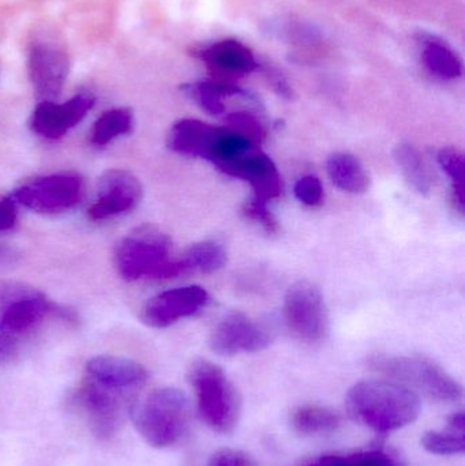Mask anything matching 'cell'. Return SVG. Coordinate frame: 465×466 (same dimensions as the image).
<instances>
[{
  "label": "cell",
  "mask_w": 465,
  "mask_h": 466,
  "mask_svg": "<svg viewBox=\"0 0 465 466\" xmlns=\"http://www.w3.org/2000/svg\"><path fill=\"white\" fill-rule=\"evenodd\" d=\"M85 371L87 380L104 388L130 394L142 388L149 378L147 369L138 361L114 355H101L90 359Z\"/></svg>",
  "instance_id": "16"
},
{
  "label": "cell",
  "mask_w": 465,
  "mask_h": 466,
  "mask_svg": "<svg viewBox=\"0 0 465 466\" xmlns=\"http://www.w3.org/2000/svg\"><path fill=\"white\" fill-rule=\"evenodd\" d=\"M440 167L452 182V201L460 215L465 207V161L463 153L455 147H445L437 156Z\"/></svg>",
  "instance_id": "27"
},
{
  "label": "cell",
  "mask_w": 465,
  "mask_h": 466,
  "mask_svg": "<svg viewBox=\"0 0 465 466\" xmlns=\"http://www.w3.org/2000/svg\"><path fill=\"white\" fill-rule=\"evenodd\" d=\"M41 290L18 279H0V312L25 299L41 295Z\"/></svg>",
  "instance_id": "30"
},
{
  "label": "cell",
  "mask_w": 465,
  "mask_h": 466,
  "mask_svg": "<svg viewBox=\"0 0 465 466\" xmlns=\"http://www.w3.org/2000/svg\"><path fill=\"white\" fill-rule=\"evenodd\" d=\"M347 408L358 423L387 434L417 420L420 400L415 391L399 382L362 380L347 393Z\"/></svg>",
  "instance_id": "1"
},
{
  "label": "cell",
  "mask_w": 465,
  "mask_h": 466,
  "mask_svg": "<svg viewBox=\"0 0 465 466\" xmlns=\"http://www.w3.org/2000/svg\"><path fill=\"white\" fill-rule=\"evenodd\" d=\"M209 344L220 356L254 353L269 347L270 334L243 312H231L213 329Z\"/></svg>",
  "instance_id": "12"
},
{
  "label": "cell",
  "mask_w": 465,
  "mask_h": 466,
  "mask_svg": "<svg viewBox=\"0 0 465 466\" xmlns=\"http://www.w3.org/2000/svg\"><path fill=\"white\" fill-rule=\"evenodd\" d=\"M243 213L248 220L258 224L265 232L276 233L278 231V223L273 213L268 209V204L257 198H250L243 207Z\"/></svg>",
  "instance_id": "32"
},
{
  "label": "cell",
  "mask_w": 465,
  "mask_h": 466,
  "mask_svg": "<svg viewBox=\"0 0 465 466\" xmlns=\"http://www.w3.org/2000/svg\"><path fill=\"white\" fill-rule=\"evenodd\" d=\"M308 466H404L398 457L382 451H360L349 456H324Z\"/></svg>",
  "instance_id": "28"
},
{
  "label": "cell",
  "mask_w": 465,
  "mask_h": 466,
  "mask_svg": "<svg viewBox=\"0 0 465 466\" xmlns=\"http://www.w3.org/2000/svg\"><path fill=\"white\" fill-rule=\"evenodd\" d=\"M30 84L40 101L59 97L68 76V59L65 52L49 43H35L27 59Z\"/></svg>",
  "instance_id": "14"
},
{
  "label": "cell",
  "mask_w": 465,
  "mask_h": 466,
  "mask_svg": "<svg viewBox=\"0 0 465 466\" xmlns=\"http://www.w3.org/2000/svg\"><path fill=\"white\" fill-rule=\"evenodd\" d=\"M422 445L429 453L436 456H456L465 451V415L453 413L445 431L426 432Z\"/></svg>",
  "instance_id": "25"
},
{
  "label": "cell",
  "mask_w": 465,
  "mask_h": 466,
  "mask_svg": "<svg viewBox=\"0 0 465 466\" xmlns=\"http://www.w3.org/2000/svg\"><path fill=\"white\" fill-rule=\"evenodd\" d=\"M96 190L95 202L87 209L93 221L109 220L131 212L138 207L144 194L138 177L126 169L104 172Z\"/></svg>",
  "instance_id": "10"
},
{
  "label": "cell",
  "mask_w": 465,
  "mask_h": 466,
  "mask_svg": "<svg viewBox=\"0 0 465 466\" xmlns=\"http://www.w3.org/2000/svg\"><path fill=\"white\" fill-rule=\"evenodd\" d=\"M134 127V115L128 108H114L104 112L93 126L90 141L96 147H106L119 137L130 134Z\"/></svg>",
  "instance_id": "26"
},
{
  "label": "cell",
  "mask_w": 465,
  "mask_h": 466,
  "mask_svg": "<svg viewBox=\"0 0 465 466\" xmlns=\"http://www.w3.org/2000/svg\"><path fill=\"white\" fill-rule=\"evenodd\" d=\"M393 158L407 182L422 196H428L433 188V177L425 158L417 147L400 144L393 150Z\"/></svg>",
  "instance_id": "24"
},
{
  "label": "cell",
  "mask_w": 465,
  "mask_h": 466,
  "mask_svg": "<svg viewBox=\"0 0 465 466\" xmlns=\"http://www.w3.org/2000/svg\"><path fill=\"white\" fill-rule=\"evenodd\" d=\"M209 303L207 290L198 285L175 288L153 296L144 309L141 319L153 329H166L177 320L194 317Z\"/></svg>",
  "instance_id": "11"
},
{
  "label": "cell",
  "mask_w": 465,
  "mask_h": 466,
  "mask_svg": "<svg viewBox=\"0 0 465 466\" xmlns=\"http://www.w3.org/2000/svg\"><path fill=\"white\" fill-rule=\"evenodd\" d=\"M84 183L76 175L56 174L37 177L19 186L14 201L37 213H60L81 201Z\"/></svg>",
  "instance_id": "9"
},
{
  "label": "cell",
  "mask_w": 465,
  "mask_h": 466,
  "mask_svg": "<svg viewBox=\"0 0 465 466\" xmlns=\"http://www.w3.org/2000/svg\"><path fill=\"white\" fill-rule=\"evenodd\" d=\"M193 55L220 76H248L259 68L253 51L232 38L198 46Z\"/></svg>",
  "instance_id": "17"
},
{
  "label": "cell",
  "mask_w": 465,
  "mask_h": 466,
  "mask_svg": "<svg viewBox=\"0 0 465 466\" xmlns=\"http://www.w3.org/2000/svg\"><path fill=\"white\" fill-rule=\"evenodd\" d=\"M283 315L287 328L300 341L316 344L327 336V306L321 290L313 282L299 281L289 288Z\"/></svg>",
  "instance_id": "8"
},
{
  "label": "cell",
  "mask_w": 465,
  "mask_h": 466,
  "mask_svg": "<svg viewBox=\"0 0 465 466\" xmlns=\"http://www.w3.org/2000/svg\"><path fill=\"white\" fill-rule=\"evenodd\" d=\"M202 421L218 434H231L239 424L242 400L226 372L207 360H196L187 372Z\"/></svg>",
  "instance_id": "3"
},
{
  "label": "cell",
  "mask_w": 465,
  "mask_h": 466,
  "mask_svg": "<svg viewBox=\"0 0 465 466\" xmlns=\"http://www.w3.org/2000/svg\"><path fill=\"white\" fill-rule=\"evenodd\" d=\"M57 307L46 299L44 293L35 298L25 299L0 312V322L15 336H21L40 322L49 312H56Z\"/></svg>",
  "instance_id": "21"
},
{
  "label": "cell",
  "mask_w": 465,
  "mask_h": 466,
  "mask_svg": "<svg viewBox=\"0 0 465 466\" xmlns=\"http://www.w3.org/2000/svg\"><path fill=\"white\" fill-rule=\"evenodd\" d=\"M167 144L177 155L210 161L218 169L258 149V145L231 128L216 127L197 119H182L174 123Z\"/></svg>",
  "instance_id": "2"
},
{
  "label": "cell",
  "mask_w": 465,
  "mask_h": 466,
  "mask_svg": "<svg viewBox=\"0 0 465 466\" xmlns=\"http://www.w3.org/2000/svg\"><path fill=\"white\" fill-rule=\"evenodd\" d=\"M294 194L298 201L302 202L306 207H319L324 201V187L321 180L313 175H306L298 179L295 183Z\"/></svg>",
  "instance_id": "31"
},
{
  "label": "cell",
  "mask_w": 465,
  "mask_h": 466,
  "mask_svg": "<svg viewBox=\"0 0 465 466\" xmlns=\"http://www.w3.org/2000/svg\"><path fill=\"white\" fill-rule=\"evenodd\" d=\"M226 127L231 128L235 133L246 137L256 145H261L267 138L268 131L262 117L253 111L240 109V111H232L224 115Z\"/></svg>",
  "instance_id": "29"
},
{
  "label": "cell",
  "mask_w": 465,
  "mask_h": 466,
  "mask_svg": "<svg viewBox=\"0 0 465 466\" xmlns=\"http://www.w3.org/2000/svg\"><path fill=\"white\" fill-rule=\"evenodd\" d=\"M168 235L153 226H142L126 235L115 248L117 274L126 281L141 279H164L179 276L171 258Z\"/></svg>",
  "instance_id": "4"
},
{
  "label": "cell",
  "mask_w": 465,
  "mask_h": 466,
  "mask_svg": "<svg viewBox=\"0 0 465 466\" xmlns=\"http://www.w3.org/2000/svg\"><path fill=\"white\" fill-rule=\"evenodd\" d=\"M183 93L213 116L227 114V100L246 93L237 85L226 81H198L182 86Z\"/></svg>",
  "instance_id": "19"
},
{
  "label": "cell",
  "mask_w": 465,
  "mask_h": 466,
  "mask_svg": "<svg viewBox=\"0 0 465 466\" xmlns=\"http://www.w3.org/2000/svg\"><path fill=\"white\" fill-rule=\"evenodd\" d=\"M226 248L216 241H201L188 247L180 258L177 266L179 276L186 273H216L227 265Z\"/></svg>",
  "instance_id": "22"
},
{
  "label": "cell",
  "mask_w": 465,
  "mask_h": 466,
  "mask_svg": "<svg viewBox=\"0 0 465 466\" xmlns=\"http://www.w3.org/2000/svg\"><path fill=\"white\" fill-rule=\"evenodd\" d=\"M268 78H269L270 84H272L273 89L278 92V95L284 98L292 97L291 86L281 74H278V71H268Z\"/></svg>",
  "instance_id": "36"
},
{
  "label": "cell",
  "mask_w": 465,
  "mask_h": 466,
  "mask_svg": "<svg viewBox=\"0 0 465 466\" xmlns=\"http://www.w3.org/2000/svg\"><path fill=\"white\" fill-rule=\"evenodd\" d=\"M207 466H254V462L243 451L224 449L210 457Z\"/></svg>",
  "instance_id": "33"
},
{
  "label": "cell",
  "mask_w": 465,
  "mask_h": 466,
  "mask_svg": "<svg viewBox=\"0 0 465 466\" xmlns=\"http://www.w3.org/2000/svg\"><path fill=\"white\" fill-rule=\"evenodd\" d=\"M11 255H13V251L10 248L0 247V262H5L8 258H11Z\"/></svg>",
  "instance_id": "37"
},
{
  "label": "cell",
  "mask_w": 465,
  "mask_h": 466,
  "mask_svg": "<svg viewBox=\"0 0 465 466\" xmlns=\"http://www.w3.org/2000/svg\"><path fill=\"white\" fill-rule=\"evenodd\" d=\"M95 103V95L90 92H79L62 104L40 101L30 116V128L43 138H62L67 131L84 120Z\"/></svg>",
  "instance_id": "13"
},
{
  "label": "cell",
  "mask_w": 465,
  "mask_h": 466,
  "mask_svg": "<svg viewBox=\"0 0 465 466\" xmlns=\"http://www.w3.org/2000/svg\"><path fill=\"white\" fill-rule=\"evenodd\" d=\"M369 369L411 385L441 402H455L463 397L461 386L434 361L417 356L376 355L368 360Z\"/></svg>",
  "instance_id": "6"
},
{
  "label": "cell",
  "mask_w": 465,
  "mask_h": 466,
  "mask_svg": "<svg viewBox=\"0 0 465 466\" xmlns=\"http://www.w3.org/2000/svg\"><path fill=\"white\" fill-rule=\"evenodd\" d=\"M128 413L147 445L166 449L179 442L185 435L188 400L179 389H157L142 401L134 402Z\"/></svg>",
  "instance_id": "5"
},
{
  "label": "cell",
  "mask_w": 465,
  "mask_h": 466,
  "mask_svg": "<svg viewBox=\"0 0 465 466\" xmlns=\"http://www.w3.org/2000/svg\"><path fill=\"white\" fill-rule=\"evenodd\" d=\"M16 205L13 197L0 199V231H8L15 226Z\"/></svg>",
  "instance_id": "35"
},
{
  "label": "cell",
  "mask_w": 465,
  "mask_h": 466,
  "mask_svg": "<svg viewBox=\"0 0 465 466\" xmlns=\"http://www.w3.org/2000/svg\"><path fill=\"white\" fill-rule=\"evenodd\" d=\"M70 402L96 437L106 440L119 431L125 410L134 404L130 393L112 390L85 378L71 393Z\"/></svg>",
  "instance_id": "7"
},
{
  "label": "cell",
  "mask_w": 465,
  "mask_h": 466,
  "mask_svg": "<svg viewBox=\"0 0 465 466\" xmlns=\"http://www.w3.org/2000/svg\"><path fill=\"white\" fill-rule=\"evenodd\" d=\"M221 172L248 182L254 190V198L267 204L283 194V180L278 174V167L269 156L259 149L253 150L239 160L228 164Z\"/></svg>",
  "instance_id": "15"
},
{
  "label": "cell",
  "mask_w": 465,
  "mask_h": 466,
  "mask_svg": "<svg viewBox=\"0 0 465 466\" xmlns=\"http://www.w3.org/2000/svg\"><path fill=\"white\" fill-rule=\"evenodd\" d=\"M292 430L299 435H324L338 431L340 416L329 408L318 405H302L292 410L289 415Z\"/></svg>",
  "instance_id": "23"
},
{
  "label": "cell",
  "mask_w": 465,
  "mask_h": 466,
  "mask_svg": "<svg viewBox=\"0 0 465 466\" xmlns=\"http://www.w3.org/2000/svg\"><path fill=\"white\" fill-rule=\"evenodd\" d=\"M420 56L426 70L442 81H455L463 74V63L459 55L441 38L420 35Z\"/></svg>",
  "instance_id": "18"
},
{
  "label": "cell",
  "mask_w": 465,
  "mask_h": 466,
  "mask_svg": "<svg viewBox=\"0 0 465 466\" xmlns=\"http://www.w3.org/2000/svg\"><path fill=\"white\" fill-rule=\"evenodd\" d=\"M327 171L336 187L349 194H362L370 187L368 171L354 155L333 153L327 161Z\"/></svg>",
  "instance_id": "20"
},
{
  "label": "cell",
  "mask_w": 465,
  "mask_h": 466,
  "mask_svg": "<svg viewBox=\"0 0 465 466\" xmlns=\"http://www.w3.org/2000/svg\"><path fill=\"white\" fill-rule=\"evenodd\" d=\"M18 350V336L11 333L10 330L5 328L0 322V366L7 363L13 356L15 355Z\"/></svg>",
  "instance_id": "34"
}]
</instances>
